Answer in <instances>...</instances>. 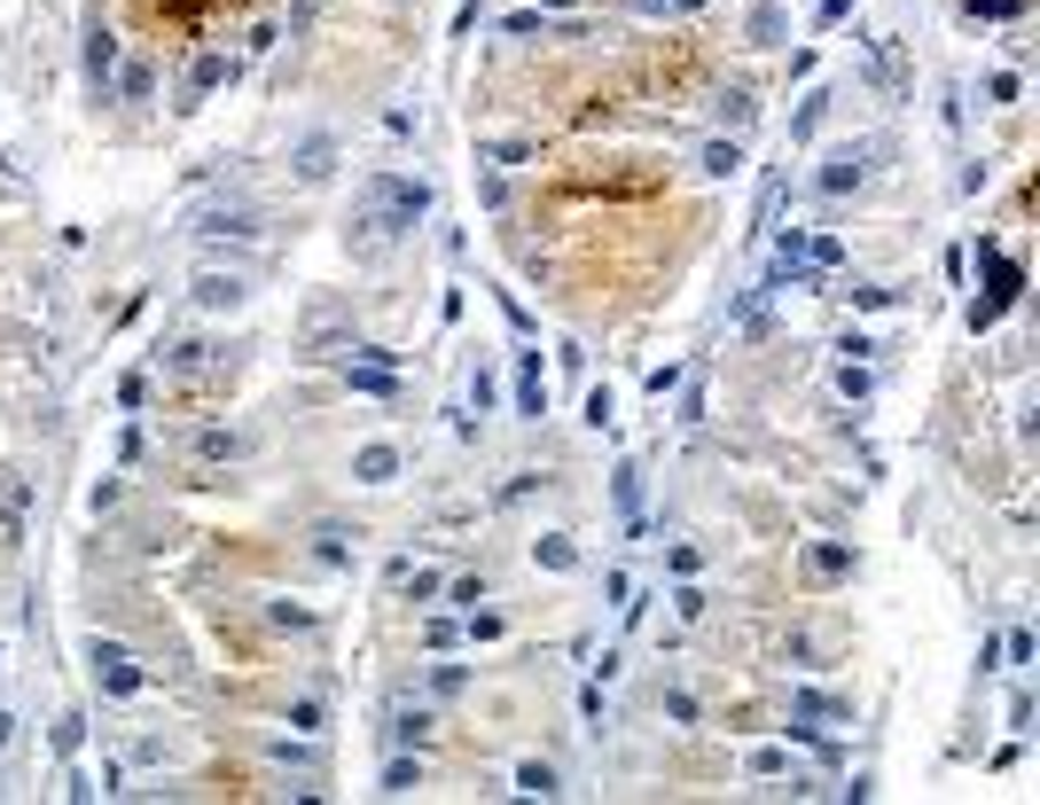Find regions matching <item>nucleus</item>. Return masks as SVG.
I'll return each instance as SVG.
<instances>
[{"label":"nucleus","mask_w":1040,"mask_h":805,"mask_svg":"<svg viewBox=\"0 0 1040 805\" xmlns=\"http://www.w3.org/2000/svg\"><path fill=\"white\" fill-rule=\"evenodd\" d=\"M422 219H430V181H422V172H368L361 196H353V250L376 266V258H392Z\"/></svg>","instance_id":"f257e3e1"},{"label":"nucleus","mask_w":1040,"mask_h":805,"mask_svg":"<svg viewBox=\"0 0 1040 805\" xmlns=\"http://www.w3.org/2000/svg\"><path fill=\"white\" fill-rule=\"evenodd\" d=\"M978 258H986V298L971 305V336H986V329L1025 298V266H1017V258H1001L994 243H978Z\"/></svg>","instance_id":"f03ea898"},{"label":"nucleus","mask_w":1040,"mask_h":805,"mask_svg":"<svg viewBox=\"0 0 1040 805\" xmlns=\"http://www.w3.org/2000/svg\"><path fill=\"white\" fill-rule=\"evenodd\" d=\"M189 235L196 243H258V204L250 196H212L189 212Z\"/></svg>","instance_id":"7ed1b4c3"},{"label":"nucleus","mask_w":1040,"mask_h":805,"mask_svg":"<svg viewBox=\"0 0 1040 805\" xmlns=\"http://www.w3.org/2000/svg\"><path fill=\"white\" fill-rule=\"evenodd\" d=\"M86 665H95V688H103V696H141V688H149V673H141V657H133L126 642H103V634H95V642H86Z\"/></svg>","instance_id":"20e7f679"},{"label":"nucleus","mask_w":1040,"mask_h":805,"mask_svg":"<svg viewBox=\"0 0 1040 805\" xmlns=\"http://www.w3.org/2000/svg\"><path fill=\"white\" fill-rule=\"evenodd\" d=\"M869 157H884V149H877V141H845V149H829L822 172H814V189H822V196H853L860 181H869Z\"/></svg>","instance_id":"39448f33"},{"label":"nucleus","mask_w":1040,"mask_h":805,"mask_svg":"<svg viewBox=\"0 0 1040 805\" xmlns=\"http://www.w3.org/2000/svg\"><path fill=\"white\" fill-rule=\"evenodd\" d=\"M189 298H196V313H243L250 305V275L243 266H204V275L189 282Z\"/></svg>","instance_id":"423d86ee"},{"label":"nucleus","mask_w":1040,"mask_h":805,"mask_svg":"<svg viewBox=\"0 0 1040 805\" xmlns=\"http://www.w3.org/2000/svg\"><path fill=\"white\" fill-rule=\"evenodd\" d=\"M78 71H86V95L95 103H110V71H118V32L95 17L86 24V40H78Z\"/></svg>","instance_id":"0eeeda50"},{"label":"nucleus","mask_w":1040,"mask_h":805,"mask_svg":"<svg viewBox=\"0 0 1040 805\" xmlns=\"http://www.w3.org/2000/svg\"><path fill=\"white\" fill-rule=\"evenodd\" d=\"M157 368L181 376V384H196V376H219V368H235V361H219L204 336H172V344H157Z\"/></svg>","instance_id":"6e6552de"},{"label":"nucleus","mask_w":1040,"mask_h":805,"mask_svg":"<svg viewBox=\"0 0 1040 805\" xmlns=\"http://www.w3.org/2000/svg\"><path fill=\"white\" fill-rule=\"evenodd\" d=\"M290 172H298V189H321L329 172H336V133L321 126V133H305L298 149H290Z\"/></svg>","instance_id":"1a4fd4ad"},{"label":"nucleus","mask_w":1040,"mask_h":805,"mask_svg":"<svg viewBox=\"0 0 1040 805\" xmlns=\"http://www.w3.org/2000/svg\"><path fill=\"white\" fill-rule=\"evenodd\" d=\"M430 728H439V711L399 696V704H392V728H384V743H392V751H422V743H430Z\"/></svg>","instance_id":"9d476101"},{"label":"nucleus","mask_w":1040,"mask_h":805,"mask_svg":"<svg viewBox=\"0 0 1040 805\" xmlns=\"http://www.w3.org/2000/svg\"><path fill=\"white\" fill-rule=\"evenodd\" d=\"M860 71H869V86H877V95H908V63H900V40H869V63H860Z\"/></svg>","instance_id":"9b49d317"},{"label":"nucleus","mask_w":1040,"mask_h":805,"mask_svg":"<svg viewBox=\"0 0 1040 805\" xmlns=\"http://www.w3.org/2000/svg\"><path fill=\"white\" fill-rule=\"evenodd\" d=\"M853 540H806V579L814 587H829V579H853Z\"/></svg>","instance_id":"f8f14e48"},{"label":"nucleus","mask_w":1040,"mask_h":805,"mask_svg":"<svg viewBox=\"0 0 1040 805\" xmlns=\"http://www.w3.org/2000/svg\"><path fill=\"white\" fill-rule=\"evenodd\" d=\"M399 470H407V454H399V446H361V454H353V477L361 485H399Z\"/></svg>","instance_id":"ddd939ff"},{"label":"nucleus","mask_w":1040,"mask_h":805,"mask_svg":"<svg viewBox=\"0 0 1040 805\" xmlns=\"http://www.w3.org/2000/svg\"><path fill=\"white\" fill-rule=\"evenodd\" d=\"M516 415H548V376H540V352H525V361H516Z\"/></svg>","instance_id":"4468645a"},{"label":"nucleus","mask_w":1040,"mask_h":805,"mask_svg":"<svg viewBox=\"0 0 1040 805\" xmlns=\"http://www.w3.org/2000/svg\"><path fill=\"white\" fill-rule=\"evenodd\" d=\"M344 384L361 399H399V368H376V361H344Z\"/></svg>","instance_id":"2eb2a0df"},{"label":"nucleus","mask_w":1040,"mask_h":805,"mask_svg":"<svg viewBox=\"0 0 1040 805\" xmlns=\"http://www.w3.org/2000/svg\"><path fill=\"white\" fill-rule=\"evenodd\" d=\"M697 172H705V181H736V172H743V141L728 133V141H705L697 149Z\"/></svg>","instance_id":"dca6fc26"},{"label":"nucleus","mask_w":1040,"mask_h":805,"mask_svg":"<svg viewBox=\"0 0 1040 805\" xmlns=\"http://www.w3.org/2000/svg\"><path fill=\"white\" fill-rule=\"evenodd\" d=\"M243 454H250V438H243V430H219V422H212V430H196V462H243Z\"/></svg>","instance_id":"f3484780"},{"label":"nucleus","mask_w":1040,"mask_h":805,"mask_svg":"<svg viewBox=\"0 0 1040 805\" xmlns=\"http://www.w3.org/2000/svg\"><path fill=\"white\" fill-rule=\"evenodd\" d=\"M157 95V71L149 63H118L110 71V103H149Z\"/></svg>","instance_id":"a211bd4d"},{"label":"nucleus","mask_w":1040,"mask_h":805,"mask_svg":"<svg viewBox=\"0 0 1040 805\" xmlns=\"http://www.w3.org/2000/svg\"><path fill=\"white\" fill-rule=\"evenodd\" d=\"M508 782H516V797H564V774H556L548 759H525Z\"/></svg>","instance_id":"6ab92c4d"},{"label":"nucleus","mask_w":1040,"mask_h":805,"mask_svg":"<svg viewBox=\"0 0 1040 805\" xmlns=\"http://www.w3.org/2000/svg\"><path fill=\"white\" fill-rule=\"evenodd\" d=\"M219 78H235V63H227V55H196V71H189V103H181V110H196Z\"/></svg>","instance_id":"aec40b11"},{"label":"nucleus","mask_w":1040,"mask_h":805,"mask_svg":"<svg viewBox=\"0 0 1040 805\" xmlns=\"http://www.w3.org/2000/svg\"><path fill=\"white\" fill-rule=\"evenodd\" d=\"M743 40H751V47H783V0H759L751 24H743Z\"/></svg>","instance_id":"412c9836"},{"label":"nucleus","mask_w":1040,"mask_h":805,"mask_svg":"<svg viewBox=\"0 0 1040 805\" xmlns=\"http://www.w3.org/2000/svg\"><path fill=\"white\" fill-rule=\"evenodd\" d=\"M415 790H422V759L392 751V759H384V797H415Z\"/></svg>","instance_id":"4be33fe9"},{"label":"nucleus","mask_w":1040,"mask_h":805,"mask_svg":"<svg viewBox=\"0 0 1040 805\" xmlns=\"http://www.w3.org/2000/svg\"><path fill=\"white\" fill-rule=\"evenodd\" d=\"M533 564H540V571H579V548L564 540V532H540V540H533Z\"/></svg>","instance_id":"5701e85b"},{"label":"nucleus","mask_w":1040,"mask_h":805,"mask_svg":"<svg viewBox=\"0 0 1040 805\" xmlns=\"http://www.w3.org/2000/svg\"><path fill=\"white\" fill-rule=\"evenodd\" d=\"M743 766H751V782H783V774H791V751H783V743H759Z\"/></svg>","instance_id":"b1692460"},{"label":"nucleus","mask_w":1040,"mask_h":805,"mask_svg":"<svg viewBox=\"0 0 1040 805\" xmlns=\"http://www.w3.org/2000/svg\"><path fill=\"white\" fill-rule=\"evenodd\" d=\"M720 118H728V126L743 133V126L759 118V95H751V86H720Z\"/></svg>","instance_id":"393cba45"},{"label":"nucleus","mask_w":1040,"mask_h":805,"mask_svg":"<svg viewBox=\"0 0 1040 805\" xmlns=\"http://www.w3.org/2000/svg\"><path fill=\"white\" fill-rule=\"evenodd\" d=\"M313 540H321V548H313L321 564H336V571H353V548H344V540H361V532H336V524H321Z\"/></svg>","instance_id":"a878e982"},{"label":"nucleus","mask_w":1040,"mask_h":805,"mask_svg":"<svg viewBox=\"0 0 1040 805\" xmlns=\"http://www.w3.org/2000/svg\"><path fill=\"white\" fill-rule=\"evenodd\" d=\"M290 728H298V736H329V704H321V696H298V704H290Z\"/></svg>","instance_id":"bb28decb"},{"label":"nucleus","mask_w":1040,"mask_h":805,"mask_svg":"<svg viewBox=\"0 0 1040 805\" xmlns=\"http://www.w3.org/2000/svg\"><path fill=\"white\" fill-rule=\"evenodd\" d=\"M829 298H845L853 313H884V305H892V290H877V282H845V290H829Z\"/></svg>","instance_id":"cd10ccee"},{"label":"nucleus","mask_w":1040,"mask_h":805,"mask_svg":"<svg viewBox=\"0 0 1040 805\" xmlns=\"http://www.w3.org/2000/svg\"><path fill=\"white\" fill-rule=\"evenodd\" d=\"M525 157H533V141H478V164H493V172L525 164Z\"/></svg>","instance_id":"c85d7f7f"},{"label":"nucleus","mask_w":1040,"mask_h":805,"mask_svg":"<svg viewBox=\"0 0 1040 805\" xmlns=\"http://www.w3.org/2000/svg\"><path fill=\"white\" fill-rule=\"evenodd\" d=\"M611 493H619V516L642 532V470H619V485H611Z\"/></svg>","instance_id":"c756f323"},{"label":"nucleus","mask_w":1040,"mask_h":805,"mask_svg":"<svg viewBox=\"0 0 1040 805\" xmlns=\"http://www.w3.org/2000/svg\"><path fill=\"white\" fill-rule=\"evenodd\" d=\"M837 391H845V399H869V391H877L869 361H837Z\"/></svg>","instance_id":"7c9ffc66"},{"label":"nucleus","mask_w":1040,"mask_h":805,"mask_svg":"<svg viewBox=\"0 0 1040 805\" xmlns=\"http://www.w3.org/2000/svg\"><path fill=\"white\" fill-rule=\"evenodd\" d=\"M579 422H587V430H611V422H619V407H611V391H602V384L587 391V407H579Z\"/></svg>","instance_id":"2f4dec72"},{"label":"nucleus","mask_w":1040,"mask_h":805,"mask_svg":"<svg viewBox=\"0 0 1040 805\" xmlns=\"http://www.w3.org/2000/svg\"><path fill=\"white\" fill-rule=\"evenodd\" d=\"M822 118H829V95H814V103L791 118V141H814V133H822Z\"/></svg>","instance_id":"473e14b6"},{"label":"nucleus","mask_w":1040,"mask_h":805,"mask_svg":"<svg viewBox=\"0 0 1040 805\" xmlns=\"http://www.w3.org/2000/svg\"><path fill=\"white\" fill-rule=\"evenodd\" d=\"M462 634H470V642H501V634H508V618H501V610H470Z\"/></svg>","instance_id":"72a5a7b5"},{"label":"nucleus","mask_w":1040,"mask_h":805,"mask_svg":"<svg viewBox=\"0 0 1040 805\" xmlns=\"http://www.w3.org/2000/svg\"><path fill=\"white\" fill-rule=\"evenodd\" d=\"M665 720H673V728H697V696H688V688H665Z\"/></svg>","instance_id":"f704fd0d"},{"label":"nucleus","mask_w":1040,"mask_h":805,"mask_svg":"<svg viewBox=\"0 0 1040 805\" xmlns=\"http://www.w3.org/2000/svg\"><path fill=\"white\" fill-rule=\"evenodd\" d=\"M971 17H986V24H1009V17H1025V0H963Z\"/></svg>","instance_id":"c9c22d12"},{"label":"nucleus","mask_w":1040,"mask_h":805,"mask_svg":"<svg viewBox=\"0 0 1040 805\" xmlns=\"http://www.w3.org/2000/svg\"><path fill=\"white\" fill-rule=\"evenodd\" d=\"M680 376H688V368H680V361H665V368H650V376H642V391H650V399H665V391H680Z\"/></svg>","instance_id":"e433bc0d"},{"label":"nucleus","mask_w":1040,"mask_h":805,"mask_svg":"<svg viewBox=\"0 0 1040 805\" xmlns=\"http://www.w3.org/2000/svg\"><path fill=\"white\" fill-rule=\"evenodd\" d=\"M493 391H501V384H493V368L478 361V368H470V407H478V415H493Z\"/></svg>","instance_id":"4c0bfd02"},{"label":"nucleus","mask_w":1040,"mask_h":805,"mask_svg":"<svg viewBox=\"0 0 1040 805\" xmlns=\"http://www.w3.org/2000/svg\"><path fill=\"white\" fill-rule=\"evenodd\" d=\"M422 642H430V650H454L462 625H454V618H422Z\"/></svg>","instance_id":"58836bf2"},{"label":"nucleus","mask_w":1040,"mask_h":805,"mask_svg":"<svg viewBox=\"0 0 1040 805\" xmlns=\"http://www.w3.org/2000/svg\"><path fill=\"white\" fill-rule=\"evenodd\" d=\"M579 711H587V736L611 728V704H602V688H587V696H579Z\"/></svg>","instance_id":"ea45409f"},{"label":"nucleus","mask_w":1040,"mask_h":805,"mask_svg":"<svg viewBox=\"0 0 1040 805\" xmlns=\"http://www.w3.org/2000/svg\"><path fill=\"white\" fill-rule=\"evenodd\" d=\"M634 9H642V17H697L705 0H634Z\"/></svg>","instance_id":"a19ab883"},{"label":"nucleus","mask_w":1040,"mask_h":805,"mask_svg":"<svg viewBox=\"0 0 1040 805\" xmlns=\"http://www.w3.org/2000/svg\"><path fill=\"white\" fill-rule=\"evenodd\" d=\"M501 32H516V40H548V17H533V9H516Z\"/></svg>","instance_id":"79ce46f5"},{"label":"nucleus","mask_w":1040,"mask_h":805,"mask_svg":"<svg viewBox=\"0 0 1040 805\" xmlns=\"http://www.w3.org/2000/svg\"><path fill=\"white\" fill-rule=\"evenodd\" d=\"M118 501H126V485H118V477H103V485H95V493H86V508H95V516H110V508H118Z\"/></svg>","instance_id":"37998d69"},{"label":"nucleus","mask_w":1040,"mask_h":805,"mask_svg":"<svg viewBox=\"0 0 1040 805\" xmlns=\"http://www.w3.org/2000/svg\"><path fill=\"white\" fill-rule=\"evenodd\" d=\"M462 680H470L462 665H439V673H430V696H462Z\"/></svg>","instance_id":"c03bdc74"},{"label":"nucleus","mask_w":1040,"mask_h":805,"mask_svg":"<svg viewBox=\"0 0 1040 805\" xmlns=\"http://www.w3.org/2000/svg\"><path fill=\"white\" fill-rule=\"evenodd\" d=\"M845 17H853V0H822V9H814V24H822V32H837Z\"/></svg>","instance_id":"a18cd8bd"},{"label":"nucleus","mask_w":1040,"mask_h":805,"mask_svg":"<svg viewBox=\"0 0 1040 805\" xmlns=\"http://www.w3.org/2000/svg\"><path fill=\"white\" fill-rule=\"evenodd\" d=\"M447 594H454V602H462V610H478V602H485V579H454V587H447Z\"/></svg>","instance_id":"49530a36"},{"label":"nucleus","mask_w":1040,"mask_h":805,"mask_svg":"<svg viewBox=\"0 0 1040 805\" xmlns=\"http://www.w3.org/2000/svg\"><path fill=\"white\" fill-rule=\"evenodd\" d=\"M17 743V720H9V711H0V751H9Z\"/></svg>","instance_id":"de8ad7c7"}]
</instances>
